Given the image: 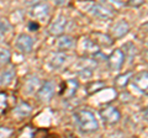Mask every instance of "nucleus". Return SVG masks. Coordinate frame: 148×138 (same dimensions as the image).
I'll return each mask as SVG.
<instances>
[{
    "label": "nucleus",
    "mask_w": 148,
    "mask_h": 138,
    "mask_svg": "<svg viewBox=\"0 0 148 138\" xmlns=\"http://www.w3.org/2000/svg\"><path fill=\"white\" fill-rule=\"evenodd\" d=\"M66 26H67V19L64 16H59L57 20H54L48 26V32L52 36H61L64 33Z\"/></svg>",
    "instance_id": "11"
},
{
    "label": "nucleus",
    "mask_w": 148,
    "mask_h": 138,
    "mask_svg": "<svg viewBox=\"0 0 148 138\" xmlns=\"http://www.w3.org/2000/svg\"><path fill=\"white\" fill-rule=\"evenodd\" d=\"M105 88H106V84L104 81L96 80V81H92V83H90V84H88L86 88H85V91H86L88 95H94V94L98 93V91L103 90Z\"/></svg>",
    "instance_id": "19"
},
{
    "label": "nucleus",
    "mask_w": 148,
    "mask_h": 138,
    "mask_svg": "<svg viewBox=\"0 0 148 138\" xmlns=\"http://www.w3.org/2000/svg\"><path fill=\"white\" fill-rule=\"evenodd\" d=\"M37 86H38V78L37 77H31L25 84V93L26 94L34 93Z\"/></svg>",
    "instance_id": "21"
},
{
    "label": "nucleus",
    "mask_w": 148,
    "mask_h": 138,
    "mask_svg": "<svg viewBox=\"0 0 148 138\" xmlns=\"http://www.w3.org/2000/svg\"><path fill=\"white\" fill-rule=\"evenodd\" d=\"M38 29H40V25L37 24V22H34V21L29 22V30L30 31L35 32V31H38Z\"/></svg>",
    "instance_id": "29"
},
{
    "label": "nucleus",
    "mask_w": 148,
    "mask_h": 138,
    "mask_svg": "<svg viewBox=\"0 0 148 138\" xmlns=\"http://www.w3.org/2000/svg\"><path fill=\"white\" fill-rule=\"evenodd\" d=\"M1 37H3V35H1V32H0V41H1Z\"/></svg>",
    "instance_id": "31"
},
{
    "label": "nucleus",
    "mask_w": 148,
    "mask_h": 138,
    "mask_svg": "<svg viewBox=\"0 0 148 138\" xmlns=\"http://www.w3.org/2000/svg\"><path fill=\"white\" fill-rule=\"evenodd\" d=\"M14 133V131L11 128L8 127H0V137H10Z\"/></svg>",
    "instance_id": "27"
},
{
    "label": "nucleus",
    "mask_w": 148,
    "mask_h": 138,
    "mask_svg": "<svg viewBox=\"0 0 148 138\" xmlns=\"http://www.w3.org/2000/svg\"><path fill=\"white\" fill-rule=\"evenodd\" d=\"M80 44H82V51L84 54H89V56H94L95 53L99 52V46L96 44L94 41H92L91 38H83L80 41Z\"/></svg>",
    "instance_id": "13"
},
{
    "label": "nucleus",
    "mask_w": 148,
    "mask_h": 138,
    "mask_svg": "<svg viewBox=\"0 0 148 138\" xmlns=\"http://www.w3.org/2000/svg\"><path fill=\"white\" fill-rule=\"evenodd\" d=\"M100 113V117L101 120L108 123V125H115V123H117L120 121V118H121V113H120L119 110L112 106V105H105L99 111Z\"/></svg>",
    "instance_id": "3"
},
{
    "label": "nucleus",
    "mask_w": 148,
    "mask_h": 138,
    "mask_svg": "<svg viewBox=\"0 0 148 138\" xmlns=\"http://www.w3.org/2000/svg\"><path fill=\"white\" fill-rule=\"evenodd\" d=\"M34 128H32L31 126H26L25 128H22V130H20V132H18V136L20 137H34Z\"/></svg>",
    "instance_id": "24"
},
{
    "label": "nucleus",
    "mask_w": 148,
    "mask_h": 138,
    "mask_svg": "<svg viewBox=\"0 0 148 138\" xmlns=\"http://www.w3.org/2000/svg\"><path fill=\"white\" fill-rule=\"evenodd\" d=\"M145 3L146 0H128V5L133 8H141Z\"/></svg>",
    "instance_id": "28"
},
{
    "label": "nucleus",
    "mask_w": 148,
    "mask_h": 138,
    "mask_svg": "<svg viewBox=\"0 0 148 138\" xmlns=\"http://www.w3.org/2000/svg\"><path fill=\"white\" fill-rule=\"evenodd\" d=\"M122 52L125 56H128L130 58V62H132L133 59H135V56H136V47H135V44H133L132 42H127V43H125L123 44V47H122Z\"/></svg>",
    "instance_id": "20"
},
{
    "label": "nucleus",
    "mask_w": 148,
    "mask_h": 138,
    "mask_svg": "<svg viewBox=\"0 0 148 138\" xmlns=\"http://www.w3.org/2000/svg\"><path fill=\"white\" fill-rule=\"evenodd\" d=\"M91 40L94 41L100 47V46H104V47H110L111 44L114 43V38H111L110 36L108 35H104V33H100V32H92L91 33Z\"/></svg>",
    "instance_id": "16"
},
{
    "label": "nucleus",
    "mask_w": 148,
    "mask_h": 138,
    "mask_svg": "<svg viewBox=\"0 0 148 138\" xmlns=\"http://www.w3.org/2000/svg\"><path fill=\"white\" fill-rule=\"evenodd\" d=\"M15 47L22 53H30L32 51V47H34V38L25 33L18 35L15 42Z\"/></svg>",
    "instance_id": "7"
},
{
    "label": "nucleus",
    "mask_w": 148,
    "mask_h": 138,
    "mask_svg": "<svg viewBox=\"0 0 148 138\" xmlns=\"http://www.w3.org/2000/svg\"><path fill=\"white\" fill-rule=\"evenodd\" d=\"M54 83L51 81V80H47L45 81L42 86L40 88L38 93H37V99L40 101H42V102H48V101L52 100L53 98V94H54Z\"/></svg>",
    "instance_id": "6"
},
{
    "label": "nucleus",
    "mask_w": 148,
    "mask_h": 138,
    "mask_svg": "<svg viewBox=\"0 0 148 138\" xmlns=\"http://www.w3.org/2000/svg\"><path fill=\"white\" fill-rule=\"evenodd\" d=\"M9 62H10V52L4 48L0 51V68L5 67L6 64H9Z\"/></svg>",
    "instance_id": "22"
},
{
    "label": "nucleus",
    "mask_w": 148,
    "mask_h": 138,
    "mask_svg": "<svg viewBox=\"0 0 148 138\" xmlns=\"http://www.w3.org/2000/svg\"><path fill=\"white\" fill-rule=\"evenodd\" d=\"M125 58H126V56L123 54L122 49H120V48L115 49L109 57H106L110 70H115V72L120 70L122 68V64L125 63Z\"/></svg>",
    "instance_id": "4"
},
{
    "label": "nucleus",
    "mask_w": 148,
    "mask_h": 138,
    "mask_svg": "<svg viewBox=\"0 0 148 138\" xmlns=\"http://www.w3.org/2000/svg\"><path fill=\"white\" fill-rule=\"evenodd\" d=\"M130 31V25L126 20H120L110 27V37L111 38H122Z\"/></svg>",
    "instance_id": "5"
},
{
    "label": "nucleus",
    "mask_w": 148,
    "mask_h": 138,
    "mask_svg": "<svg viewBox=\"0 0 148 138\" xmlns=\"http://www.w3.org/2000/svg\"><path fill=\"white\" fill-rule=\"evenodd\" d=\"M131 79H132L133 86H135L137 90H140L141 93L147 95V86H148V73H147V70L140 72L133 78H131Z\"/></svg>",
    "instance_id": "10"
},
{
    "label": "nucleus",
    "mask_w": 148,
    "mask_h": 138,
    "mask_svg": "<svg viewBox=\"0 0 148 138\" xmlns=\"http://www.w3.org/2000/svg\"><path fill=\"white\" fill-rule=\"evenodd\" d=\"M62 90L59 91V95L64 96L66 99H72L79 88V83L77 79H68L64 83H62Z\"/></svg>",
    "instance_id": "9"
},
{
    "label": "nucleus",
    "mask_w": 148,
    "mask_h": 138,
    "mask_svg": "<svg viewBox=\"0 0 148 138\" xmlns=\"http://www.w3.org/2000/svg\"><path fill=\"white\" fill-rule=\"evenodd\" d=\"M79 75L82 79H90L92 75V69H88V68L79 69Z\"/></svg>",
    "instance_id": "25"
},
{
    "label": "nucleus",
    "mask_w": 148,
    "mask_h": 138,
    "mask_svg": "<svg viewBox=\"0 0 148 138\" xmlns=\"http://www.w3.org/2000/svg\"><path fill=\"white\" fill-rule=\"evenodd\" d=\"M31 16L40 21H45L49 15V5L46 3H37L31 8Z\"/></svg>",
    "instance_id": "8"
},
{
    "label": "nucleus",
    "mask_w": 148,
    "mask_h": 138,
    "mask_svg": "<svg viewBox=\"0 0 148 138\" xmlns=\"http://www.w3.org/2000/svg\"><path fill=\"white\" fill-rule=\"evenodd\" d=\"M67 61H68V56L66 53H63V51H61V52L54 53L52 56L49 61V66L52 69H59L67 63Z\"/></svg>",
    "instance_id": "14"
},
{
    "label": "nucleus",
    "mask_w": 148,
    "mask_h": 138,
    "mask_svg": "<svg viewBox=\"0 0 148 138\" xmlns=\"http://www.w3.org/2000/svg\"><path fill=\"white\" fill-rule=\"evenodd\" d=\"M66 1H67V0H54V3L57 4V5H63Z\"/></svg>",
    "instance_id": "30"
},
{
    "label": "nucleus",
    "mask_w": 148,
    "mask_h": 138,
    "mask_svg": "<svg viewBox=\"0 0 148 138\" xmlns=\"http://www.w3.org/2000/svg\"><path fill=\"white\" fill-rule=\"evenodd\" d=\"M10 24L5 19H0V32H8L10 30Z\"/></svg>",
    "instance_id": "26"
},
{
    "label": "nucleus",
    "mask_w": 148,
    "mask_h": 138,
    "mask_svg": "<svg viewBox=\"0 0 148 138\" xmlns=\"http://www.w3.org/2000/svg\"><path fill=\"white\" fill-rule=\"evenodd\" d=\"M15 75H16L15 67L9 66L8 68H5L0 74V86H9L15 79Z\"/></svg>",
    "instance_id": "12"
},
{
    "label": "nucleus",
    "mask_w": 148,
    "mask_h": 138,
    "mask_svg": "<svg viewBox=\"0 0 148 138\" xmlns=\"http://www.w3.org/2000/svg\"><path fill=\"white\" fill-rule=\"evenodd\" d=\"M8 110V95L0 93V113H5Z\"/></svg>",
    "instance_id": "23"
},
{
    "label": "nucleus",
    "mask_w": 148,
    "mask_h": 138,
    "mask_svg": "<svg viewBox=\"0 0 148 138\" xmlns=\"http://www.w3.org/2000/svg\"><path fill=\"white\" fill-rule=\"evenodd\" d=\"M75 46V41L71 36H66V35H61L57 40V48L59 51H69L73 49Z\"/></svg>",
    "instance_id": "15"
},
{
    "label": "nucleus",
    "mask_w": 148,
    "mask_h": 138,
    "mask_svg": "<svg viewBox=\"0 0 148 138\" xmlns=\"http://www.w3.org/2000/svg\"><path fill=\"white\" fill-rule=\"evenodd\" d=\"M74 121L83 133H94L99 130V122L89 110H79L74 113Z\"/></svg>",
    "instance_id": "1"
},
{
    "label": "nucleus",
    "mask_w": 148,
    "mask_h": 138,
    "mask_svg": "<svg viewBox=\"0 0 148 138\" xmlns=\"http://www.w3.org/2000/svg\"><path fill=\"white\" fill-rule=\"evenodd\" d=\"M132 75H133L132 72H127V73H125V74L117 75L116 78H115V81H114L115 88H117V89H125L128 85V83H130V80H131Z\"/></svg>",
    "instance_id": "18"
},
{
    "label": "nucleus",
    "mask_w": 148,
    "mask_h": 138,
    "mask_svg": "<svg viewBox=\"0 0 148 138\" xmlns=\"http://www.w3.org/2000/svg\"><path fill=\"white\" fill-rule=\"evenodd\" d=\"M12 112H14V115H16L18 117H26L32 112V107L30 104L25 102V101H20V102L14 107Z\"/></svg>",
    "instance_id": "17"
},
{
    "label": "nucleus",
    "mask_w": 148,
    "mask_h": 138,
    "mask_svg": "<svg viewBox=\"0 0 148 138\" xmlns=\"http://www.w3.org/2000/svg\"><path fill=\"white\" fill-rule=\"evenodd\" d=\"M85 12H89L90 15L98 17L101 20H109L114 16V12L110 10V9L105 8L104 5H101L99 3L95 1H90V0H86V1L83 3V9Z\"/></svg>",
    "instance_id": "2"
}]
</instances>
